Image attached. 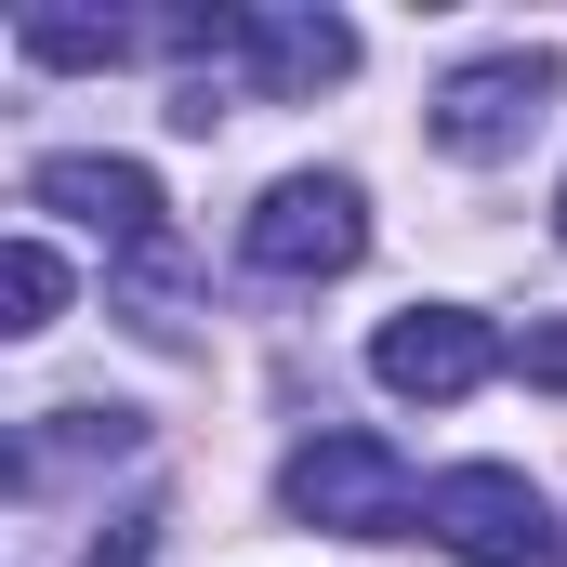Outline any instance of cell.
<instances>
[{
  "mask_svg": "<svg viewBox=\"0 0 567 567\" xmlns=\"http://www.w3.org/2000/svg\"><path fill=\"white\" fill-rule=\"evenodd\" d=\"M528 383H567V330H528Z\"/></svg>",
  "mask_w": 567,
  "mask_h": 567,
  "instance_id": "10",
  "label": "cell"
},
{
  "mask_svg": "<svg viewBox=\"0 0 567 567\" xmlns=\"http://www.w3.org/2000/svg\"><path fill=\"white\" fill-rule=\"evenodd\" d=\"M278 502L303 528H343V542H396L410 515H423V488H410V462L383 449V435H303L278 475Z\"/></svg>",
  "mask_w": 567,
  "mask_h": 567,
  "instance_id": "2",
  "label": "cell"
},
{
  "mask_svg": "<svg viewBox=\"0 0 567 567\" xmlns=\"http://www.w3.org/2000/svg\"><path fill=\"white\" fill-rule=\"evenodd\" d=\"M555 53H475V66H449V80H435V145H449V158H502V145H528V120H542V106H555Z\"/></svg>",
  "mask_w": 567,
  "mask_h": 567,
  "instance_id": "5",
  "label": "cell"
},
{
  "mask_svg": "<svg viewBox=\"0 0 567 567\" xmlns=\"http://www.w3.org/2000/svg\"><path fill=\"white\" fill-rule=\"evenodd\" d=\"M13 53H27V66H120V53H145V27L133 13H27Z\"/></svg>",
  "mask_w": 567,
  "mask_h": 567,
  "instance_id": "8",
  "label": "cell"
},
{
  "mask_svg": "<svg viewBox=\"0 0 567 567\" xmlns=\"http://www.w3.org/2000/svg\"><path fill=\"white\" fill-rule=\"evenodd\" d=\"M27 185H40V212L93 225V238L133 265V290L158 303V330H185V317H172V225H158V185H145V158H40Z\"/></svg>",
  "mask_w": 567,
  "mask_h": 567,
  "instance_id": "1",
  "label": "cell"
},
{
  "mask_svg": "<svg viewBox=\"0 0 567 567\" xmlns=\"http://www.w3.org/2000/svg\"><path fill=\"white\" fill-rule=\"evenodd\" d=\"M488 370H502V330L462 317V303H410V317H383V343H370V383H383V396H423V410L475 396Z\"/></svg>",
  "mask_w": 567,
  "mask_h": 567,
  "instance_id": "6",
  "label": "cell"
},
{
  "mask_svg": "<svg viewBox=\"0 0 567 567\" xmlns=\"http://www.w3.org/2000/svg\"><path fill=\"white\" fill-rule=\"evenodd\" d=\"M238 251H251V278H343L357 251H370V198L343 185V172H290L251 198V225H238Z\"/></svg>",
  "mask_w": 567,
  "mask_h": 567,
  "instance_id": "3",
  "label": "cell"
},
{
  "mask_svg": "<svg viewBox=\"0 0 567 567\" xmlns=\"http://www.w3.org/2000/svg\"><path fill=\"white\" fill-rule=\"evenodd\" d=\"M555 212H567V198H555Z\"/></svg>",
  "mask_w": 567,
  "mask_h": 567,
  "instance_id": "11",
  "label": "cell"
},
{
  "mask_svg": "<svg viewBox=\"0 0 567 567\" xmlns=\"http://www.w3.org/2000/svg\"><path fill=\"white\" fill-rule=\"evenodd\" d=\"M343 66H357V27H343V13H251V80H265L278 106L330 93Z\"/></svg>",
  "mask_w": 567,
  "mask_h": 567,
  "instance_id": "7",
  "label": "cell"
},
{
  "mask_svg": "<svg viewBox=\"0 0 567 567\" xmlns=\"http://www.w3.org/2000/svg\"><path fill=\"white\" fill-rule=\"evenodd\" d=\"M0 303H13V343L53 330V303H66V251H53V238H13V251H0Z\"/></svg>",
  "mask_w": 567,
  "mask_h": 567,
  "instance_id": "9",
  "label": "cell"
},
{
  "mask_svg": "<svg viewBox=\"0 0 567 567\" xmlns=\"http://www.w3.org/2000/svg\"><path fill=\"white\" fill-rule=\"evenodd\" d=\"M423 528L462 567H542V555H555V515H542V488H528L515 462H462V475H435V488H423Z\"/></svg>",
  "mask_w": 567,
  "mask_h": 567,
  "instance_id": "4",
  "label": "cell"
}]
</instances>
